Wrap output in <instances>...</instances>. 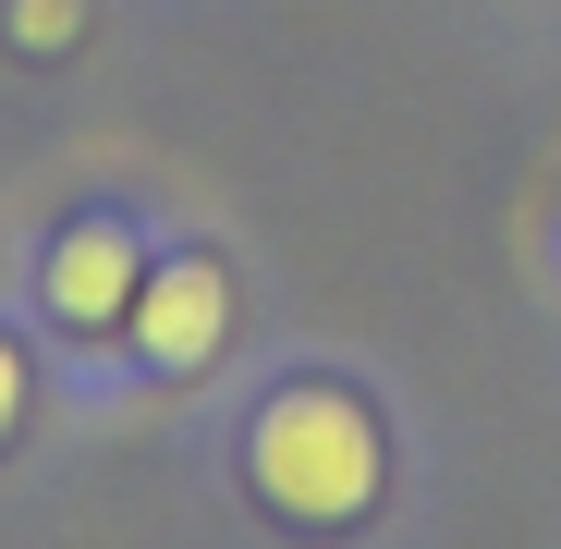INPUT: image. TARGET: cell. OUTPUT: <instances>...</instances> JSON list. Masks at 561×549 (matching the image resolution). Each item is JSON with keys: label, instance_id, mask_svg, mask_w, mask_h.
Listing matches in <instances>:
<instances>
[{"label": "cell", "instance_id": "6da1fadb", "mask_svg": "<svg viewBox=\"0 0 561 549\" xmlns=\"http://www.w3.org/2000/svg\"><path fill=\"white\" fill-rule=\"evenodd\" d=\"M379 477H391L379 415H366L354 391H330V379H294L280 403H256V427H244V489L280 525H354L366 501H379Z\"/></svg>", "mask_w": 561, "mask_h": 549}, {"label": "cell", "instance_id": "7a4b0ae2", "mask_svg": "<svg viewBox=\"0 0 561 549\" xmlns=\"http://www.w3.org/2000/svg\"><path fill=\"white\" fill-rule=\"evenodd\" d=\"M135 354L159 366V379H196V366L232 342V282H220V256H159L147 282H135Z\"/></svg>", "mask_w": 561, "mask_h": 549}, {"label": "cell", "instance_id": "3957f363", "mask_svg": "<svg viewBox=\"0 0 561 549\" xmlns=\"http://www.w3.org/2000/svg\"><path fill=\"white\" fill-rule=\"evenodd\" d=\"M135 282H147V244L123 220H73L49 244V318L61 330H123L135 318Z\"/></svg>", "mask_w": 561, "mask_h": 549}, {"label": "cell", "instance_id": "277c9868", "mask_svg": "<svg viewBox=\"0 0 561 549\" xmlns=\"http://www.w3.org/2000/svg\"><path fill=\"white\" fill-rule=\"evenodd\" d=\"M73 37H85V0H13V49L25 61H61Z\"/></svg>", "mask_w": 561, "mask_h": 549}, {"label": "cell", "instance_id": "5b68a950", "mask_svg": "<svg viewBox=\"0 0 561 549\" xmlns=\"http://www.w3.org/2000/svg\"><path fill=\"white\" fill-rule=\"evenodd\" d=\"M13 415H25V354L0 342V439H13Z\"/></svg>", "mask_w": 561, "mask_h": 549}]
</instances>
